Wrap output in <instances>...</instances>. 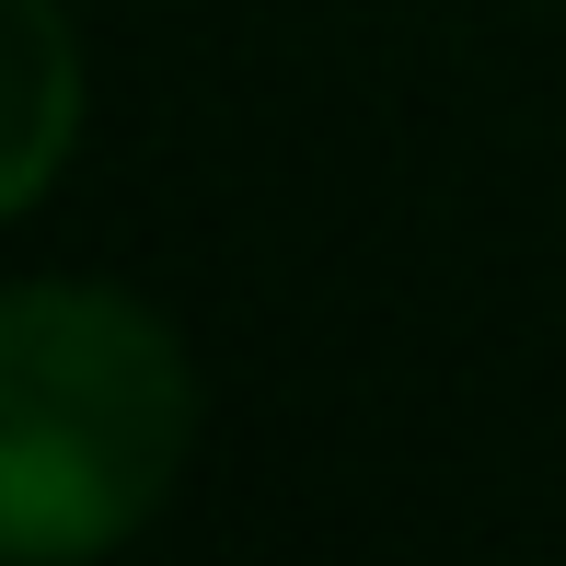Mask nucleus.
<instances>
[{
    "label": "nucleus",
    "instance_id": "nucleus-1",
    "mask_svg": "<svg viewBox=\"0 0 566 566\" xmlns=\"http://www.w3.org/2000/svg\"><path fill=\"white\" fill-rule=\"evenodd\" d=\"M186 451V358L105 290H23L0 324V532L70 555L127 532Z\"/></svg>",
    "mask_w": 566,
    "mask_h": 566
}]
</instances>
